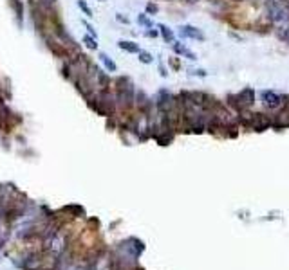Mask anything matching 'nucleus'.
Segmentation results:
<instances>
[{
	"label": "nucleus",
	"instance_id": "nucleus-20",
	"mask_svg": "<svg viewBox=\"0 0 289 270\" xmlns=\"http://www.w3.org/2000/svg\"><path fill=\"white\" fill-rule=\"evenodd\" d=\"M74 270H94V265L85 263V265H80V267H76Z\"/></svg>",
	"mask_w": 289,
	"mask_h": 270
},
{
	"label": "nucleus",
	"instance_id": "nucleus-16",
	"mask_svg": "<svg viewBox=\"0 0 289 270\" xmlns=\"http://www.w3.org/2000/svg\"><path fill=\"white\" fill-rule=\"evenodd\" d=\"M116 20H118L119 24H123V25H129V24H130L129 16H125L123 13H116Z\"/></svg>",
	"mask_w": 289,
	"mask_h": 270
},
{
	"label": "nucleus",
	"instance_id": "nucleus-23",
	"mask_svg": "<svg viewBox=\"0 0 289 270\" xmlns=\"http://www.w3.org/2000/svg\"><path fill=\"white\" fill-rule=\"evenodd\" d=\"M193 74H195V76H203V78H204L206 72H204V70H193Z\"/></svg>",
	"mask_w": 289,
	"mask_h": 270
},
{
	"label": "nucleus",
	"instance_id": "nucleus-3",
	"mask_svg": "<svg viewBox=\"0 0 289 270\" xmlns=\"http://www.w3.org/2000/svg\"><path fill=\"white\" fill-rule=\"evenodd\" d=\"M284 95H278L275 94V92H271V90H266V92H262V101L264 105L268 108H278L284 105Z\"/></svg>",
	"mask_w": 289,
	"mask_h": 270
},
{
	"label": "nucleus",
	"instance_id": "nucleus-18",
	"mask_svg": "<svg viewBox=\"0 0 289 270\" xmlns=\"http://www.w3.org/2000/svg\"><path fill=\"white\" fill-rule=\"evenodd\" d=\"M38 4L44 7H52L54 4H56V0H38Z\"/></svg>",
	"mask_w": 289,
	"mask_h": 270
},
{
	"label": "nucleus",
	"instance_id": "nucleus-12",
	"mask_svg": "<svg viewBox=\"0 0 289 270\" xmlns=\"http://www.w3.org/2000/svg\"><path fill=\"white\" fill-rule=\"evenodd\" d=\"M137 60L141 63H145V65H150V63L154 62V56H152L150 52H147V50H139V52H137Z\"/></svg>",
	"mask_w": 289,
	"mask_h": 270
},
{
	"label": "nucleus",
	"instance_id": "nucleus-17",
	"mask_svg": "<svg viewBox=\"0 0 289 270\" xmlns=\"http://www.w3.org/2000/svg\"><path fill=\"white\" fill-rule=\"evenodd\" d=\"M157 11H159V7L155 6L154 2H148L147 4V15H155Z\"/></svg>",
	"mask_w": 289,
	"mask_h": 270
},
{
	"label": "nucleus",
	"instance_id": "nucleus-13",
	"mask_svg": "<svg viewBox=\"0 0 289 270\" xmlns=\"http://www.w3.org/2000/svg\"><path fill=\"white\" fill-rule=\"evenodd\" d=\"M84 44H85V47H87V49L98 50V40H96V38H92V36H89V34H85V36H84Z\"/></svg>",
	"mask_w": 289,
	"mask_h": 270
},
{
	"label": "nucleus",
	"instance_id": "nucleus-4",
	"mask_svg": "<svg viewBox=\"0 0 289 270\" xmlns=\"http://www.w3.org/2000/svg\"><path fill=\"white\" fill-rule=\"evenodd\" d=\"M179 34L183 38H192V40H204V34L193 27V25H181L179 27Z\"/></svg>",
	"mask_w": 289,
	"mask_h": 270
},
{
	"label": "nucleus",
	"instance_id": "nucleus-15",
	"mask_svg": "<svg viewBox=\"0 0 289 270\" xmlns=\"http://www.w3.org/2000/svg\"><path fill=\"white\" fill-rule=\"evenodd\" d=\"M82 24L85 25V29H87V34H89V36H92V38H96V40H98L96 29H94V27H92V25H90L89 22H87V20H82Z\"/></svg>",
	"mask_w": 289,
	"mask_h": 270
},
{
	"label": "nucleus",
	"instance_id": "nucleus-9",
	"mask_svg": "<svg viewBox=\"0 0 289 270\" xmlns=\"http://www.w3.org/2000/svg\"><path fill=\"white\" fill-rule=\"evenodd\" d=\"M172 47H173V52H177V54H183V56H187L188 60H197V56L193 54L192 50H188L185 45H181L179 42H172Z\"/></svg>",
	"mask_w": 289,
	"mask_h": 270
},
{
	"label": "nucleus",
	"instance_id": "nucleus-8",
	"mask_svg": "<svg viewBox=\"0 0 289 270\" xmlns=\"http://www.w3.org/2000/svg\"><path fill=\"white\" fill-rule=\"evenodd\" d=\"M100 62L105 65V70H107V72H110V74L118 70V65H116V62L109 56V54H105V52H100Z\"/></svg>",
	"mask_w": 289,
	"mask_h": 270
},
{
	"label": "nucleus",
	"instance_id": "nucleus-19",
	"mask_svg": "<svg viewBox=\"0 0 289 270\" xmlns=\"http://www.w3.org/2000/svg\"><path fill=\"white\" fill-rule=\"evenodd\" d=\"M280 38H282L284 42H288V44H289V27H286V29L280 32Z\"/></svg>",
	"mask_w": 289,
	"mask_h": 270
},
{
	"label": "nucleus",
	"instance_id": "nucleus-2",
	"mask_svg": "<svg viewBox=\"0 0 289 270\" xmlns=\"http://www.w3.org/2000/svg\"><path fill=\"white\" fill-rule=\"evenodd\" d=\"M268 13H270V18L276 24L289 22V0H270Z\"/></svg>",
	"mask_w": 289,
	"mask_h": 270
},
{
	"label": "nucleus",
	"instance_id": "nucleus-14",
	"mask_svg": "<svg viewBox=\"0 0 289 270\" xmlns=\"http://www.w3.org/2000/svg\"><path fill=\"white\" fill-rule=\"evenodd\" d=\"M76 4H78V7H80V9H82V11H84L87 16H89V18H92V16H94V15H92V9H90L89 4H87L85 0H78Z\"/></svg>",
	"mask_w": 289,
	"mask_h": 270
},
{
	"label": "nucleus",
	"instance_id": "nucleus-22",
	"mask_svg": "<svg viewBox=\"0 0 289 270\" xmlns=\"http://www.w3.org/2000/svg\"><path fill=\"white\" fill-rule=\"evenodd\" d=\"M6 241H7V236H0V249L6 245Z\"/></svg>",
	"mask_w": 289,
	"mask_h": 270
},
{
	"label": "nucleus",
	"instance_id": "nucleus-6",
	"mask_svg": "<svg viewBox=\"0 0 289 270\" xmlns=\"http://www.w3.org/2000/svg\"><path fill=\"white\" fill-rule=\"evenodd\" d=\"M118 47L121 50H125V52H129V54H137V52L141 50L139 44H136L132 40H119V42H118Z\"/></svg>",
	"mask_w": 289,
	"mask_h": 270
},
{
	"label": "nucleus",
	"instance_id": "nucleus-5",
	"mask_svg": "<svg viewBox=\"0 0 289 270\" xmlns=\"http://www.w3.org/2000/svg\"><path fill=\"white\" fill-rule=\"evenodd\" d=\"M9 6L15 11V16H17V24L22 27V22H24V2L22 0H9Z\"/></svg>",
	"mask_w": 289,
	"mask_h": 270
},
{
	"label": "nucleus",
	"instance_id": "nucleus-7",
	"mask_svg": "<svg viewBox=\"0 0 289 270\" xmlns=\"http://www.w3.org/2000/svg\"><path fill=\"white\" fill-rule=\"evenodd\" d=\"M65 214H69L71 218H85V209L82 206H76V204H72V206H65L62 209Z\"/></svg>",
	"mask_w": 289,
	"mask_h": 270
},
{
	"label": "nucleus",
	"instance_id": "nucleus-10",
	"mask_svg": "<svg viewBox=\"0 0 289 270\" xmlns=\"http://www.w3.org/2000/svg\"><path fill=\"white\" fill-rule=\"evenodd\" d=\"M159 32H161V36H163V40H165L167 44H172L173 42V31L170 29V27H167L165 24H159Z\"/></svg>",
	"mask_w": 289,
	"mask_h": 270
},
{
	"label": "nucleus",
	"instance_id": "nucleus-24",
	"mask_svg": "<svg viewBox=\"0 0 289 270\" xmlns=\"http://www.w3.org/2000/svg\"><path fill=\"white\" fill-rule=\"evenodd\" d=\"M100 2H107V0H100Z\"/></svg>",
	"mask_w": 289,
	"mask_h": 270
},
{
	"label": "nucleus",
	"instance_id": "nucleus-21",
	"mask_svg": "<svg viewBox=\"0 0 289 270\" xmlns=\"http://www.w3.org/2000/svg\"><path fill=\"white\" fill-rule=\"evenodd\" d=\"M157 34H159V31H155V29H148V31H147V36L148 38H155Z\"/></svg>",
	"mask_w": 289,
	"mask_h": 270
},
{
	"label": "nucleus",
	"instance_id": "nucleus-1",
	"mask_svg": "<svg viewBox=\"0 0 289 270\" xmlns=\"http://www.w3.org/2000/svg\"><path fill=\"white\" fill-rule=\"evenodd\" d=\"M114 95L118 112L130 113L134 108V97H136V85L129 76H119L114 81Z\"/></svg>",
	"mask_w": 289,
	"mask_h": 270
},
{
	"label": "nucleus",
	"instance_id": "nucleus-11",
	"mask_svg": "<svg viewBox=\"0 0 289 270\" xmlns=\"http://www.w3.org/2000/svg\"><path fill=\"white\" fill-rule=\"evenodd\" d=\"M137 24L141 25V27H147V29H152V27H154V22L148 18L147 13H141V15H137Z\"/></svg>",
	"mask_w": 289,
	"mask_h": 270
}]
</instances>
